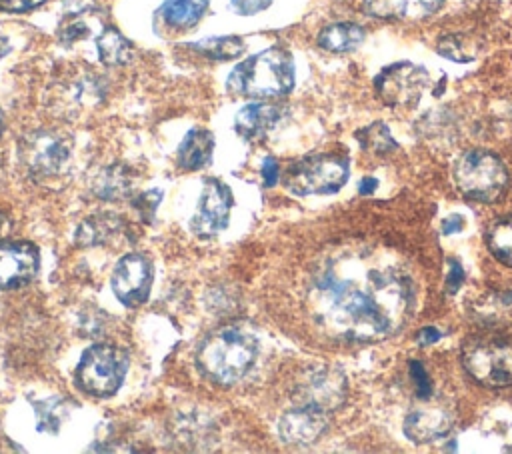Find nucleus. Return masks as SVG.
<instances>
[{
	"mask_svg": "<svg viewBox=\"0 0 512 454\" xmlns=\"http://www.w3.org/2000/svg\"><path fill=\"white\" fill-rule=\"evenodd\" d=\"M312 316L324 332L350 342H378L400 330L414 306L408 274L380 258H346L322 268L310 288Z\"/></svg>",
	"mask_w": 512,
	"mask_h": 454,
	"instance_id": "1",
	"label": "nucleus"
},
{
	"mask_svg": "<svg viewBox=\"0 0 512 454\" xmlns=\"http://www.w3.org/2000/svg\"><path fill=\"white\" fill-rule=\"evenodd\" d=\"M256 354L258 344L250 332L226 326L214 330L198 344L196 364L212 382L230 386L248 374Z\"/></svg>",
	"mask_w": 512,
	"mask_h": 454,
	"instance_id": "2",
	"label": "nucleus"
},
{
	"mask_svg": "<svg viewBox=\"0 0 512 454\" xmlns=\"http://www.w3.org/2000/svg\"><path fill=\"white\" fill-rule=\"evenodd\" d=\"M294 86V62L284 48L262 50L234 66L228 76V90L250 98L284 96Z\"/></svg>",
	"mask_w": 512,
	"mask_h": 454,
	"instance_id": "3",
	"label": "nucleus"
},
{
	"mask_svg": "<svg viewBox=\"0 0 512 454\" xmlns=\"http://www.w3.org/2000/svg\"><path fill=\"white\" fill-rule=\"evenodd\" d=\"M452 178L460 194L476 202H496L508 186V170L488 150H468L458 156Z\"/></svg>",
	"mask_w": 512,
	"mask_h": 454,
	"instance_id": "4",
	"label": "nucleus"
},
{
	"mask_svg": "<svg viewBox=\"0 0 512 454\" xmlns=\"http://www.w3.org/2000/svg\"><path fill=\"white\" fill-rule=\"evenodd\" d=\"M128 370V356L120 346L94 344L84 350L76 370V386L96 398H108L118 392Z\"/></svg>",
	"mask_w": 512,
	"mask_h": 454,
	"instance_id": "5",
	"label": "nucleus"
},
{
	"mask_svg": "<svg viewBox=\"0 0 512 454\" xmlns=\"http://www.w3.org/2000/svg\"><path fill=\"white\" fill-rule=\"evenodd\" d=\"M348 180V160L334 154H314L296 160L284 174V186L298 194H332Z\"/></svg>",
	"mask_w": 512,
	"mask_h": 454,
	"instance_id": "6",
	"label": "nucleus"
},
{
	"mask_svg": "<svg viewBox=\"0 0 512 454\" xmlns=\"http://www.w3.org/2000/svg\"><path fill=\"white\" fill-rule=\"evenodd\" d=\"M462 366L478 384L506 388L512 384V346L502 340H470L462 344Z\"/></svg>",
	"mask_w": 512,
	"mask_h": 454,
	"instance_id": "7",
	"label": "nucleus"
},
{
	"mask_svg": "<svg viewBox=\"0 0 512 454\" xmlns=\"http://www.w3.org/2000/svg\"><path fill=\"white\" fill-rule=\"evenodd\" d=\"M72 156L70 142L52 130H34L20 140V160L30 174L54 176Z\"/></svg>",
	"mask_w": 512,
	"mask_h": 454,
	"instance_id": "8",
	"label": "nucleus"
},
{
	"mask_svg": "<svg viewBox=\"0 0 512 454\" xmlns=\"http://www.w3.org/2000/svg\"><path fill=\"white\" fill-rule=\"evenodd\" d=\"M428 72L410 62H396L386 66L374 80L376 94L386 106L404 108L414 106L428 86Z\"/></svg>",
	"mask_w": 512,
	"mask_h": 454,
	"instance_id": "9",
	"label": "nucleus"
},
{
	"mask_svg": "<svg viewBox=\"0 0 512 454\" xmlns=\"http://www.w3.org/2000/svg\"><path fill=\"white\" fill-rule=\"evenodd\" d=\"M152 280V262L140 252H128L116 262L110 284L124 306L136 308L148 300Z\"/></svg>",
	"mask_w": 512,
	"mask_h": 454,
	"instance_id": "10",
	"label": "nucleus"
},
{
	"mask_svg": "<svg viewBox=\"0 0 512 454\" xmlns=\"http://www.w3.org/2000/svg\"><path fill=\"white\" fill-rule=\"evenodd\" d=\"M234 198L230 188L218 178H206L202 184L198 208L190 220V228L200 238H212L228 226Z\"/></svg>",
	"mask_w": 512,
	"mask_h": 454,
	"instance_id": "11",
	"label": "nucleus"
},
{
	"mask_svg": "<svg viewBox=\"0 0 512 454\" xmlns=\"http://www.w3.org/2000/svg\"><path fill=\"white\" fill-rule=\"evenodd\" d=\"M40 272V252L30 242H0V290L32 282Z\"/></svg>",
	"mask_w": 512,
	"mask_h": 454,
	"instance_id": "12",
	"label": "nucleus"
},
{
	"mask_svg": "<svg viewBox=\"0 0 512 454\" xmlns=\"http://www.w3.org/2000/svg\"><path fill=\"white\" fill-rule=\"evenodd\" d=\"M328 428V412L298 404L296 408L282 414L278 420V434L286 444L306 446L316 442Z\"/></svg>",
	"mask_w": 512,
	"mask_h": 454,
	"instance_id": "13",
	"label": "nucleus"
},
{
	"mask_svg": "<svg viewBox=\"0 0 512 454\" xmlns=\"http://www.w3.org/2000/svg\"><path fill=\"white\" fill-rule=\"evenodd\" d=\"M344 394H346L344 378L334 370L320 368L308 374L300 382L296 390V400L298 404H306V406H314L330 412L344 400Z\"/></svg>",
	"mask_w": 512,
	"mask_h": 454,
	"instance_id": "14",
	"label": "nucleus"
},
{
	"mask_svg": "<svg viewBox=\"0 0 512 454\" xmlns=\"http://www.w3.org/2000/svg\"><path fill=\"white\" fill-rule=\"evenodd\" d=\"M56 104L66 112L86 110L98 104L104 96V86L100 78L92 72H82L68 76L56 84Z\"/></svg>",
	"mask_w": 512,
	"mask_h": 454,
	"instance_id": "15",
	"label": "nucleus"
},
{
	"mask_svg": "<svg viewBox=\"0 0 512 454\" xmlns=\"http://www.w3.org/2000/svg\"><path fill=\"white\" fill-rule=\"evenodd\" d=\"M282 108L276 104H264V102H252L246 104L234 118L236 132L246 138L254 140L270 132L280 120H282Z\"/></svg>",
	"mask_w": 512,
	"mask_h": 454,
	"instance_id": "16",
	"label": "nucleus"
},
{
	"mask_svg": "<svg viewBox=\"0 0 512 454\" xmlns=\"http://www.w3.org/2000/svg\"><path fill=\"white\" fill-rule=\"evenodd\" d=\"M450 430V416L442 408L414 410L404 420V434L416 444L438 440Z\"/></svg>",
	"mask_w": 512,
	"mask_h": 454,
	"instance_id": "17",
	"label": "nucleus"
},
{
	"mask_svg": "<svg viewBox=\"0 0 512 454\" xmlns=\"http://www.w3.org/2000/svg\"><path fill=\"white\" fill-rule=\"evenodd\" d=\"M122 230V218L114 212H98L88 218H84L76 232H74V244L76 246H100L108 242L112 236H116Z\"/></svg>",
	"mask_w": 512,
	"mask_h": 454,
	"instance_id": "18",
	"label": "nucleus"
},
{
	"mask_svg": "<svg viewBox=\"0 0 512 454\" xmlns=\"http://www.w3.org/2000/svg\"><path fill=\"white\" fill-rule=\"evenodd\" d=\"M214 152V136L204 128H192L178 146L176 160L184 170L204 168Z\"/></svg>",
	"mask_w": 512,
	"mask_h": 454,
	"instance_id": "19",
	"label": "nucleus"
},
{
	"mask_svg": "<svg viewBox=\"0 0 512 454\" xmlns=\"http://www.w3.org/2000/svg\"><path fill=\"white\" fill-rule=\"evenodd\" d=\"M132 174L124 164H110L92 178V194L100 200H122L132 192Z\"/></svg>",
	"mask_w": 512,
	"mask_h": 454,
	"instance_id": "20",
	"label": "nucleus"
},
{
	"mask_svg": "<svg viewBox=\"0 0 512 454\" xmlns=\"http://www.w3.org/2000/svg\"><path fill=\"white\" fill-rule=\"evenodd\" d=\"M364 40V30L354 22H336L320 30L318 46L328 52H350Z\"/></svg>",
	"mask_w": 512,
	"mask_h": 454,
	"instance_id": "21",
	"label": "nucleus"
},
{
	"mask_svg": "<svg viewBox=\"0 0 512 454\" xmlns=\"http://www.w3.org/2000/svg\"><path fill=\"white\" fill-rule=\"evenodd\" d=\"M208 8V0H166L162 18L172 28H190L200 22Z\"/></svg>",
	"mask_w": 512,
	"mask_h": 454,
	"instance_id": "22",
	"label": "nucleus"
},
{
	"mask_svg": "<svg viewBox=\"0 0 512 454\" xmlns=\"http://www.w3.org/2000/svg\"><path fill=\"white\" fill-rule=\"evenodd\" d=\"M96 48L100 62L106 66H120L132 58V44L116 28H104L96 38Z\"/></svg>",
	"mask_w": 512,
	"mask_h": 454,
	"instance_id": "23",
	"label": "nucleus"
},
{
	"mask_svg": "<svg viewBox=\"0 0 512 454\" xmlns=\"http://www.w3.org/2000/svg\"><path fill=\"white\" fill-rule=\"evenodd\" d=\"M486 244L500 262L512 266V216L496 218L488 224Z\"/></svg>",
	"mask_w": 512,
	"mask_h": 454,
	"instance_id": "24",
	"label": "nucleus"
},
{
	"mask_svg": "<svg viewBox=\"0 0 512 454\" xmlns=\"http://www.w3.org/2000/svg\"><path fill=\"white\" fill-rule=\"evenodd\" d=\"M196 52L208 56L210 60H232L244 52V42L238 36H220V38H206L202 42L190 44Z\"/></svg>",
	"mask_w": 512,
	"mask_h": 454,
	"instance_id": "25",
	"label": "nucleus"
},
{
	"mask_svg": "<svg viewBox=\"0 0 512 454\" xmlns=\"http://www.w3.org/2000/svg\"><path fill=\"white\" fill-rule=\"evenodd\" d=\"M356 136H358V142L362 144V148L368 152H374V154H388L390 150L396 148V142H394L388 126L382 122H374V124L362 128Z\"/></svg>",
	"mask_w": 512,
	"mask_h": 454,
	"instance_id": "26",
	"label": "nucleus"
},
{
	"mask_svg": "<svg viewBox=\"0 0 512 454\" xmlns=\"http://www.w3.org/2000/svg\"><path fill=\"white\" fill-rule=\"evenodd\" d=\"M64 416H66V408L58 398H48L36 404V418H38L36 424H38V430L42 432H56Z\"/></svg>",
	"mask_w": 512,
	"mask_h": 454,
	"instance_id": "27",
	"label": "nucleus"
},
{
	"mask_svg": "<svg viewBox=\"0 0 512 454\" xmlns=\"http://www.w3.org/2000/svg\"><path fill=\"white\" fill-rule=\"evenodd\" d=\"M436 48L444 58L454 62H470L476 56V48L468 44L462 36H444Z\"/></svg>",
	"mask_w": 512,
	"mask_h": 454,
	"instance_id": "28",
	"label": "nucleus"
},
{
	"mask_svg": "<svg viewBox=\"0 0 512 454\" xmlns=\"http://www.w3.org/2000/svg\"><path fill=\"white\" fill-rule=\"evenodd\" d=\"M162 200V190L160 188H152L146 192H140L134 200H132V208L136 210V214L140 216V220L144 222H152L156 216V208Z\"/></svg>",
	"mask_w": 512,
	"mask_h": 454,
	"instance_id": "29",
	"label": "nucleus"
},
{
	"mask_svg": "<svg viewBox=\"0 0 512 454\" xmlns=\"http://www.w3.org/2000/svg\"><path fill=\"white\" fill-rule=\"evenodd\" d=\"M410 374H412V378H414L418 398L426 400V398L432 394V384H430V380H428V374H426L422 362H410Z\"/></svg>",
	"mask_w": 512,
	"mask_h": 454,
	"instance_id": "30",
	"label": "nucleus"
},
{
	"mask_svg": "<svg viewBox=\"0 0 512 454\" xmlns=\"http://www.w3.org/2000/svg\"><path fill=\"white\" fill-rule=\"evenodd\" d=\"M88 28H86V24H82L80 20H72V22H68V24H64L62 28H60V32H58V36H60V40H64V42H74V40H80V38H84V36H88Z\"/></svg>",
	"mask_w": 512,
	"mask_h": 454,
	"instance_id": "31",
	"label": "nucleus"
},
{
	"mask_svg": "<svg viewBox=\"0 0 512 454\" xmlns=\"http://www.w3.org/2000/svg\"><path fill=\"white\" fill-rule=\"evenodd\" d=\"M462 282H464V270H462V266H460V262H458V260L450 258V260H448L446 292H448V294H454V292L460 288V284H462Z\"/></svg>",
	"mask_w": 512,
	"mask_h": 454,
	"instance_id": "32",
	"label": "nucleus"
},
{
	"mask_svg": "<svg viewBox=\"0 0 512 454\" xmlns=\"http://www.w3.org/2000/svg\"><path fill=\"white\" fill-rule=\"evenodd\" d=\"M270 2H272V0H230L232 8H234L238 14H244V16L262 12L264 8L270 6Z\"/></svg>",
	"mask_w": 512,
	"mask_h": 454,
	"instance_id": "33",
	"label": "nucleus"
},
{
	"mask_svg": "<svg viewBox=\"0 0 512 454\" xmlns=\"http://www.w3.org/2000/svg\"><path fill=\"white\" fill-rule=\"evenodd\" d=\"M262 178H264V186H268V188H272L278 182L280 166H278L276 158H272V156L264 158V162H262Z\"/></svg>",
	"mask_w": 512,
	"mask_h": 454,
	"instance_id": "34",
	"label": "nucleus"
},
{
	"mask_svg": "<svg viewBox=\"0 0 512 454\" xmlns=\"http://www.w3.org/2000/svg\"><path fill=\"white\" fill-rule=\"evenodd\" d=\"M46 0H0V10L4 12H26L32 10L40 4H44Z\"/></svg>",
	"mask_w": 512,
	"mask_h": 454,
	"instance_id": "35",
	"label": "nucleus"
},
{
	"mask_svg": "<svg viewBox=\"0 0 512 454\" xmlns=\"http://www.w3.org/2000/svg\"><path fill=\"white\" fill-rule=\"evenodd\" d=\"M444 0H412V16H428L440 10Z\"/></svg>",
	"mask_w": 512,
	"mask_h": 454,
	"instance_id": "36",
	"label": "nucleus"
},
{
	"mask_svg": "<svg viewBox=\"0 0 512 454\" xmlns=\"http://www.w3.org/2000/svg\"><path fill=\"white\" fill-rule=\"evenodd\" d=\"M462 228H464V220H462L458 214H452V216L444 218V222H442V232L448 234V236L460 232Z\"/></svg>",
	"mask_w": 512,
	"mask_h": 454,
	"instance_id": "37",
	"label": "nucleus"
},
{
	"mask_svg": "<svg viewBox=\"0 0 512 454\" xmlns=\"http://www.w3.org/2000/svg\"><path fill=\"white\" fill-rule=\"evenodd\" d=\"M440 332L436 330V328H422L420 332H418V342L422 344V346H430V344H434V342H438L440 340Z\"/></svg>",
	"mask_w": 512,
	"mask_h": 454,
	"instance_id": "38",
	"label": "nucleus"
},
{
	"mask_svg": "<svg viewBox=\"0 0 512 454\" xmlns=\"http://www.w3.org/2000/svg\"><path fill=\"white\" fill-rule=\"evenodd\" d=\"M378 182H376V178H362V182H360V192L362 194H368V192H372L374 190V186H376Z\"/></svg>",
	"mask_w": 512,
	"mask_h": 454,
	"instance_id": "39",
	"label": "nucleus"
},
{
	"mask_svg": "<svg viewBox=\"0 0 512 454\" xmlns=\"http://www.w3.org/2000/svg\"><path fill=\"white\" fill-rule=\"evenodd\" d=\"M6 50H8V44H6V40L0 36V56H2Z\"/></svg>",
	"mask_w": 512,
	"mask_h": 454,
	"instance_id": "40",
	"label": "nucleus"
}]
</instances>
